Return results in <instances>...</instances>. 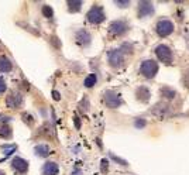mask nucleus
<instances>
[{
    "mask_svg": "<svg viewBox=\"0 0 189 175\" xmlns=\"http://www.w3.org/2000/svg\"><path fill=\"white\" fill-rule=\"evenodd\" d=\"M109 34L113 37H121L124 34L128 33V30H130V24H128L127 20H124V19H120V20H114L111 21L110 24H109Z\"/></svg>",
    "mask_w": 189,
    "mask_h": 175,
    "instance_id": "nucleus-1",
    "label": "nucleus"
},
{
    "mask_svg": "<svg viewBox=\"0 0 189 175\" xmlns=\"http://www.w3.org/2000/svg\"><path fill=\"white\" fill-rule=\"evenodd\" d=\"M86 20L88 23L91 24H100L106 20V14H104V10L100 4H93L89 12L86 13Z\"/></svg>",
    "mask_w": 189,
    "mask_h": 175,
    "instance_id": "nucleus-2",
    "label": "nucleus"
},
{
    "mask_svg": "<svg viewBox=\"0 0 189 175\" xmlns=\"http://www.w3.org/2000/svg\"><path fill=\"white\" fill-rule=\"evenodd\" d=\"M140 73L145 79H152L158 73V64L154 59H145L140 65Z\"/></svg>",
    "mask_w": 189,
    "mask_h": 175,
    "instance_id": "nucleus-3",
    "label": "nucleus"
},
{
    "mask_svg": "<svg viewBox=\"0 0 189 175\" xmlns=\"http://www.w3.org/2000/svg\"><path fill=\"white\" fill-rule=\"evenodd\" d=\"M103 102L109 109H119L123 105V99L114 90H106L103 93Z\"/></svg>",
    "mask_w": 189,
    "mask_h": 175,
    "instance_id": "nucleus-4",
    "label": "nucleus"
},
{
    "mask_svg": "<svg viewBox=\"0 0 189 175\" xmlns=\"http://www.w3.org/2000/svg\"><path fill=\"white\" fill-rule=\"evenodd\" d=\"M155 55L161 62H164L167 65H171L174 62V52L168 45L160 44L155 47Z\"/></svg>",
    "mask_w": 189,
    "mask_h": 175,
    "instance_id": "nucleus-5",
    "label": "nucleus"
},
{
    "mask_svg": "<svg viewBox=\"0 0 189 175\" xmlns=\"http://www.w3.org/2000/svg\"><path fill=\"white\" fill-rule=\"evenodd\" d=\"M107 64L114 69H119L124 65V54L120 51V48L110 49L107 52Z\"/></svg>",
    "mask_w": 189,
    "mask_h": 175,
    "instance_id": "nucleus-6",
    "label": "nucleus"
},
{
    "mask_svg": "<svg viewBox=\"0 0 189 175\" xmlns=\"http://www.w3.org/2000/svg\"><path fill=\"white\" fill-rule=\"evenodd\" d=\"M174 30H175V25H174V23L171 20H168V19H161L155 25V33L160 37H162V38L171 35V34L174 33Z\"/></svg>",
    "mask_w": 189,
    "mask_h": 175,
    "instance_id": "nucleus-7",
    "label": "nucleus"
},
{
    "mask_svg": "<svg viewBox=\"0 0 189 175\" xmlns=\"http://www.w3.org/2000/svg\"><path fill=\"white\" fill-rule=\"evenodd\" d=\"M23 103H24V98H23L21 92H18V90H12L7 95V98H6V106L8 109H13V110L20 109L23 106Z\"/></svg>",
    "mask_w": 189,
    "mask_h": 175,
    "instance_id": "nucleus-8",
    "label": "nucleus"
},
{
    "mask_svg": "<svg viewBox=\"0 0 189 175\" xmlns=\"http://www.w3.org/2000/svg\"><path fill=\"white\" fill-rule=\"evenodd\" d=\"M10 167H12L13 172L17 175H25L28 172V168H30V164L27 160L21 158V157H14L12 160V164H10Z\"/></svg>",
    "mask_w": 189,
    "mask_h": 175,
    "instance_id": "nucleus-9",
    "label": "nucleus"
},
{
    "mask_svg": "<svg viewBox=\"0 0 189 175\" xmlns=\"http://www.w3.org/2000/svg\"><path fill=\"white\" fill-rule=\"evenodd\" d=\"M75 42L82 47V48H88L92 44V34L88 31L86 29H81L75 33Z\"/></svg>",
    "mask_w": 189,
    "mask_h": 175,
    "instance_id": "nucleus-10",
    "label": "nucleus"
},
{
    "mask_svg": "<svg viewBox=\"0 0 189 175\" xmlns=\"http://www.w3.org/2000/svg\"><path fill=\"white\" fill-rule=\"evenodd\" d=\"M155 13L154 4L151 2H138V7H137V16L138 19H144V17H150Z\"/></svg>",
    "mask_w": 189,
    "mask_h": 175,
    "instance_id": "nucleus-11",
    "label": "nucleus"
},
{
    "mask_svg": "<svg viewBox=\"0 0 189 175\" xmlns=\"http://www.w3.org/2000/svg\"><path fill=\"white\" fill-rule=\"evenodd\" d=\"M42 175H58L59 174V165L57 161H45L41 168Z\"/></svg>",
    "mask_w": 189,
    "mask_h": 175,
    "instance_id": "nucleus-12",
    "label": "nucleus"
},
{
    "mask_svg": "<svg viewBox=\"0 0 189 175\" xmlns=\"http://www.w3.org/2000/svg\"><path fill=\"white\" fill-rule=\"evenodd\" d=\"M136 98L141 103H148L150 99H151V92H150V89H148L147 86L141 85L136 89Z\"/></svg>",
    "mask_w": 189,
    "mask_h": 175,
    "instance_id": "nucleus-13",
    "label": "nucleus"
},
{
    "mask_svg": "<svg viewBox=\"0 0 189 175\" xmlns=\"http://www.w3.org/2000/svg\"><path fill=\"white\" fill-rule=\"evenodd\" d=\"M34 154L40 157V158H47L51 154V147L45 143H41V144H37L34 147Z\"/></svg>",
    "mask_w": 189,
    "mask_h": 175,
    "instance_id": "nucleus-14",
    "label": "nucleus"
},
{
    "mask_svg": "<svg viewBox=\"0 0 189 175\" xmlns=\"http://www.w3.org/2000/svg\"><path fill=\"white\" fill-rule=\"evenodd\" d=\"M13 71V62L12 59L7 57V55H4L2 54L0 55V72L2 73H8Z\"/></svg>",
    "mask_w": 189,
    "mask_h": 175,
    "instance_id": "nucleus-15",
    "label": "nucleus"
},
{
    "mask_svg": "<svg viewBox=\"0 0 189 175\" xmlns=\"http://www.w3.org/2000/svg\"><path fill=\"white\" fill-rule=\"evenodd\" d=\"M161 93V98L167 99V100H174V99L178 96V92L175 89H172V88H169V86H162L160 90Z\"/></svg>",
    "mask_w": 189,
    "mask_h": 175,
    "instance_id": "nucleus-16",
    "label": "nucleus"
},
{
    "mask_svg": "<svg viewBox=\"0 0 189 175\" xmlns=\"http://www.w3.org/2000/svg\"><path fill=\"white\" fill-rule=\"evenodd\" d=\"M169 109H171V107H169L167 103H158V105H155L154 107H152V113L158 114L160 117H164V116L168 114Z\"/></svg>",
    "mask_w": 189,
    "mask_h": 175,
    "instance_id": "nucleus-17",
    "label": "nucleus"
},
{
    "mask_svg": "<svg viewBox=\"0 0 189 175\" xmlns=\"http://www.w3.org/2000/svg\"><path fill=\"white\" fill-rule=\"evenodd\" d=\"M12 136H13V130L7 123H6V124H0V139L10 140Z\"/></svg>",
    "mask_w": 189,
    "mask_h": 175,
    "instance_id": "nucleus-18",
    "label": "nucleus"
},
{
    "mask_svg": "<svg viewBox=\"0 0 189 175\" xmlns=\"http://www.w3.org/2000/svg\"><path fill=\"white\" fill-rule=\"evenodd\" d=\"M96 83H98V75H96V73H89V75L85 78V81H83V86L88 88V89L93 88Z\"/></svg>",
    "mask_w": 189,
    "mask_h": 175,
    "instance_id": "nucleus-19",
    "label": "nucleus"
},
{
    "mask_svg": "<svg viewBox=\"0 0 189 175\" xmlns=\"http://www.w3.org/2000/svg\"><path fill=\"white\" fill-rule=\"evenodd\" d=\"M66 6H68V12L69 13H78L81 12V8H82L83 6V2H75V0H72V2H66Z\"/></svg>",
    "mask_w": 189,
    "mask_h": 175,
    "instance_id": "nucleus-20",
    "label": "nucleus"
},
{
    "mask_svg": "<svg viewBox=\"0 0 189 175\" xmlns=\"http://www.w3.org/2000/svg\"><path fill=\"white\" fill-rule=\"evenodd\" d=\"M2 150H3V153H4V158L3 160H6L7 157H10L12 154H14L17 151V146L16 144H3L2 146ZM2 160V161H3Z\"/></svg>",
    "mask_w": 189,
    "mask_h": 175,
    "instance_id": "nucleus-21",
    "label": "nucleus"
},
{
    "mask_svg": "<svg viewBox=\"0 0 189 175\" xmlns=\"http://www.w3.org/2000/svg\"><path fill=\"white\" fill-rule=\"evenodd\" d=\"M21 119H23V122L28 127H33L34 124H35V117H34L30 112H23V113H21Z\"/></svg>",
    "mask_w": 189,
    "mask_h": 175,
    "instance_id": "nucleus-22",
    "label": "nucleus"
},
{
    "mask_svg": "<svg viewBox=\"0 0 189 175\" xmlns=\"http://www.w3.org/2000/svg\"><path fill=\"white\" fill-rule=\"evenodd\" d=\"M41 13L42 16L45 17V19H48V20H52L54 19V8L51 7V6H42L41 7Z\"/></svg>",
    "mask_w": 189,
    "mask_h": 175,
    "instance_id": "nucleus-23",
    "label": "nucleus"
},
{
    "mask_svg": "<svg viewBox=\"0 0 189 175\" xmlns=\"http://www.w3.org/2000/svg\"><path fill=\"white\" fill-rule=\"evenodd\" d=\"M120 51L126 55V54H133L134 52V45L131 44V42H123V44L119 47Z\"/></svg>",
    "mask_w": 189,
    "mask_h": 175,
    "instance_id": "nucleus-24",
    "label": "nucleus"
},
{
    "mask_svg": "<svg viewBox=\"0 0 189 175\" xmlns=\"http://www.w3.org/2000/svg\"><path fill=\"white\" fill-rule=\"evenodd\" d=\"M89 107H91V103H89V99H88V96H83V99L79 102V110L81 112H83V113H86L88 110H89Z\"/></svg>",
    "mask_w": 189,
    "mask_h": 175,
    "instance_id": "nucleus-25",
    "label": "nucleus"
},
{
    "mask_svg": "<svg viewBox=\"0 0 189 175\" xmlns=\"http://www.w3.org/2000/svg\"><path fill=\"white\" fill-rule=\"evenodd\" d=\"M109 157H110L113 161H114L116 164H119V165H121V167H128V163L126 161V160H123V158H120V157H117L116 154H113V153H109Z\"/></svg>",
    "mask_w": 189,
    "mask_h": 175,
    "instance_id": "nucleus-26",
    "label": "nucleus"
},
{
    "mask_svg": "<svg viewBox=\"0 0 189 175\" xmlns=\"http://www.w3.org/2000/svg\"><path fill=\"white\" fill-rule=\"evenodd\" d=\"M114 4L120 8H127V7H130L131 2H128V0H116Z\"/></svg>",
    "mask_w": 189,
    "mask_h": 175,
    "instance_id": "nucleus-27",
    "label": "nucleus"
},
{
    "mask_svg": "<svg viewBox=\"0 0 189 175\" xmlns=\"http://www.w3.org/2000/svg\"><path fill=\"white\" fill-rule=\"evenodd\" d=\"M147 126V120L145 119H136L134 120V127L136 129H144Z\"/></svg>",
    "mask_w": 189,
    "mask_h": 175,
    "instance_id": "nucleus-28",
    "label": "nucleus"
},
{
    "mask_svg": "<svg viewBox=\"0 0 189 175\" xmlns=\"http://www.w3.org/2000/svg\"><path fill=\"white\" fill-rule=\"evenodd\" d=\"M100 170H102L103 174L107 172V170H109V160L107 158H103L102 161H100Z\"/></svg>",
    "mask_w": 189,
    "mask_h": 175,
    "instance_id": "nucleus-29",
    "label": "nucleus"
},
{
    "mask_svg": "<svg viewBox=\"0 0 189 175\" xmlns=\"http://www.w3.org/2000/svg\"><path fill=\"white\" fill-rule=\"evenodd\" d=\"M7 90V82L3 76H0V95H3Z\"/></svg>",
    "mask_w": 189,
    "mask_h": 175,
    "instance_id": "nucleus-30",
    "label": "nucleus"
},
{
    "mask_svg": "<svg viewBox=\"0 0 189 175\" xmlns=\"http://www.w3.org/2000/svg\"><path fill=\"white\" fill-rule=\"evenodd\" d=\"M182 82H184V86L186 89H189V69L184 73V78H182Z\"/></svg>",
    "mask_w": 189,
    "mask_h": 175,
    "instance_id": "nucleus-31",
    "label": "nucleus"
},
{
    "mask_svg": "<svg viewBox=\"0 0 189 175\" xmlns=\"http://www.w3.org/2000/svg\"><path fill=\"white\" fill-rule=\"evenodd\" d=\"M82 174H83V171L79 167H74L72 171H71V175H82Z\"/></svg>",
    "mask_w": 189,
    "mask_h": 175,
    "instance_id": "nucleus-32",
    "label": "nucleus"
},
{
    "mask_svg": "<svg viewBox=\"0 0 189 175\" xmlns=\"http://www.w3.org/2000/svg\"><path fill=\"white\" fill-rule=\"evenodd\" d=\"M74 123H75V127H76V129L79 130V129H81V119H79L76 114L74 116Z\"/></svg>",
    "mask_w": 189,
    "mask_h": 175,
    "instance_id": "nucleus-33",
    "label": "nucleus"
},
{
    "mask_svg": "<svg viewBox=\"0 0 189 175\" xmlns=\"http://www.w3.org/2000/svg\"><path fill=\"white\" fill-rule=\"evenodd\" d=\"M52 98H54V100H61V93L58 92V90H52Z\"/></svg>",
    "mask_w": 189,
    "mask_h": 175,
    "instance_id": "nucleus-34",
    "label": "nucleus"
},
{
    "mask_svg": "<svg viewBox=\"0 0 189 175\" xmlns=\"http://www.w3.org/2000/svg\"><path fill=\"white\" fill-rule=\"evenodd\" d=\"M51 40H52V41H51V44H54L55 47H57V48H61V45H58V44H57V41H58L57 37H51Z\"/></svg>",
    "mask_w": 189,
    "mask_h": 175,
    "instance_id": "nucleus-35",
    "label": "nucleus"
},
{
    "mask_svg": "<svg viewBox=\"0 0 189 175\" xmlns=\"http://www.w3.org/2000/svg\"><path fill=\"white\" fill-rule=\"evenodd\" d=\"M96 144H98V146H99V148H103V144H102V140H100V139H99V137H98V139H96Z\"/></svg>",
    "mask_w": 189,
    "mask_h": 175,
    "instance_id": "nucleus-36",
    "label": "nucleus"
},
{
    "mask_svg": "<svg viewBox=\"0 0 189 175\" xmlns=\"http://www.w3.org/2000/svg\"><path fill=\"white\" fill-rule=\"evenodd\" d=\"M0 175H6V172H4L3 170H0Z\"/></svg>",
    "mask_w": 189,
    "mask_h": 175,
    "instance_id": "nucleus-37",
    "label": "nucleus"
},
{
    "mask_svg": "<svg viewBox=\"0 0 189 175\" xmlns=\"http://www.w3.org/2000/svg\"><path fill=\"white\" fill-rule=\"evenodd\" d=\"M0 117H2V114H0Z\"/></svg>",
    "mask_w": 189,
    "mask_h": 175,
    "instance_id": "nucleus-38",
    "label": "nucleus"
}]
</instances>
